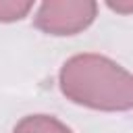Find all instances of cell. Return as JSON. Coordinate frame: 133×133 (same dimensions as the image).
Here are the masks:
<instances>
[{
	"instance_id": "cell-4",
	"label": "cell",
	"mask_w": 133,
	"mask_h": 133,
	"mask_svg": "<svg viewBox=\"0 0 133 133\" xmlns=\"http://www.w3.org/2000/svg\"><path fill=\"white\" fill-rule=\"evenodd\" d=\"M31 8V2H0V21H17L23 19Z\"/></svg>"
},
{
	"instance_id": "cell-3",
	"label": "cell",
	"mask_w": 133,
	"mask_h": 133,
	"mask_svg": "<svg viewBox=\"0 0 133 133\" xmlns=\"http://www.w3.org/2000/svg\"><path fill=\"white\" fill-rule=\"evenodd\" d=\"M12 133H71V131H69V127H64L54 116L33 114V116H25L15 127Z\"/></svg>"
},
{
	"instance_id": "cell-1",
	"label": "cell",
	"mask_w": 133,
	"mask_h": 133,
	"mask_svg": "<svg viewBox=\"0 0 133 133\" xmlns=\"http://www.w3.org/2000/svg\"><path fill=\"white\" fill-rule=\"evenodd\" d=\"M60 89L75 104L96 110H131L133 75L100 54H77L60 71Z\"/></svg>"
},
{
	"instance_id": "cell-2",
	"label": "cell",
	"mask_w": 133,
	"mask_h": 133,
	"mask_svg": "<svg viewBox=\"0 0 133 133\" xmlns=\"http://www.w3.org/2000/svg\"><path fill=\"white\" fill-rule=\"evenodd\" d=\"M96 2H44L35 15V27L52 35H73L96 17Z\"/></svg>"
},
{
	"instance_id": "cell-5",
	"label": "cell",
	"mask_w": 133,
	"mask_h": 133,
	"mask_svg": "<svg viewBox=\"0 0 133 133\" xmlns=\"http://www.w3.org/2000/svg\"><path fill=\"white\" fill-rule=\"evenodd\" d=\"M110 8H114V10H133V4H110Z\"/></svg>"
}]
</instances>
